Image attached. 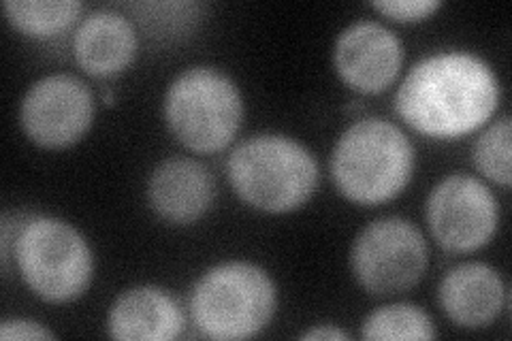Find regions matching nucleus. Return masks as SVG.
I'll return each instance as SVG.
<instances>
[{"label":"nucleus","mask_w":512,"mask_h":341,"mask_svg":"<svg viewBox=\"0 0 512 341\" xmlns=\"http://www.w3.org/2000/svg\"><path fill=\"white\" fill-rule=\"evenodd\" d=\"M500 103V81L487 62L442 52L416 62L395 96L397 113L427 137L455 139L483 126Z\"/></svg>","instance_id":"f257e3e1"},{"label":"nucleus","mask_w":512,"mask_h":341,"mask_svg":"<svg viewBox=\"0 0 512 341\" xmlns=\"http://www.w3.org/2000/svg\"><path fill=\"white\" fill-rule=\"evenodd\" d=\"M414 171V148L399 128L382 118L348 126L331 154L333 182L359 205L395 199Z\"/></svg>","instance_id":"f03ea898"},{"label":"nucleus","mask_w":512,"mask_h":341,"mask_svg":"<svg viewBox=\"0 0 512 341\" xmlns=\"http://www.w3.org/2000/svg\"><path fill=\"white\" fill-rule=\"evenodd\" d=\"M235 194L267 214L306 205L318 186V162L299 141L284 135H256L242 141L227 162Z\"/></svg>","instance_id":"7ed1b4c3"},{"label":"nucleus","mask_w":512,"mask_h":341,"mask_svg":"<svg viewBox=\"0 0 512 341\" xmlns=\"http://www.w3.org/2000/svg\"><path fill=\"white\" fill-rule=\"evenodd\" d=\"M276 312V286L252 263L229 261L207 269L190 295V318L212 339L259 335Z\"/></svg>","instance_id":"20e7f679"},{"label":"nucleus","mask_w":512,"mask_h":341,"mask_svg":"<svg viewBox=\"0 0 512 341\" xmlns=\"http://www.w3.org/2000/svg\"><path fill=\"white\" fill-rule=\"evenodd\" d=\"M163 109L173 137L199 154L227 148L244 118V101L237 86L212 67H192L175 77L167 88Z\"/></svg>","instance_id":"39448f33"},{"label":"nucleus","mask_w":512,"mask_h":341,"mask_svg":"<svg viewBox=\"0 0 512 341\" xmlns=\"http://www.w3.org/2000/svg\"><path fill=\"white\" fill-rule=\"evenodd\" d=\"M15 261L28 288L50 303L82 297L94 271L84 235L52 216L30 218L22 226L15 239Z\"/></svg>","instance_id":"423d86ee"},{"label":"nucleus","mask_w":512,"mask_h":341,"mask_svg":"<svg viewBox=\"0 0 512 341\" xmlns=\"http://www.w3.org/2000/svg\"><path fill=\"white\" fill-rule=\"evenodd\" d=\"M429 265L427 241L404 218H380L367 224L352 243L350 267L370 295H399L421 282Z\"/></svg>","instance_id":"0eeeda50"},{"label":"nucleus","mask_w":512,"mask_h":341,"mask_svg":"<svg viewBox=\"0 0 512 341\" xmlns=\"http://www.w3.org/2000/svg\"><path fill=\"white\" fill-rule=\"evenodd\" d=\"M427 224L440 246L466 254L483 248L498 229L500 207L491 190L472 175H448L427 199Z\"/></svg>","instance_id":"6e6552de"},{"label":"nucleus","mask_w":512,"mask_h":341,"mask_svg":"<svg viewBox=\"0 0 512 341\" xmlns=\"http://www.w3.org/2000/svg\"><path fill=\"white\" fill-rule=\"evenodd\" d=\"M94 118V99L82 79L47 75L30 86L20 107L26 137L47 150H62L82 139Z\"/></svg>","instance_id":"1a4fd4ad"},{"label":"nucleus","mask_w":512,"mask_h":341,"mask_svg":"<svg viewBox=\"0 0 512 341\" xmlns=\"http://www.w3.org/2000/svg\"><path fill=\"white\" fill-rule=\"evenodd\" d=\"M335 71L352 90L378 94L387 90L404 62V47L393 30L361 20L342 30L333 50Z\"/></svg>","instance_id":"9d476101"},{"label":"nucleus","mask_w":512,"mask_h":341,"mask_svg":"<svg viewBox=\"0 0 512 341\" xmlns=\"http://www.w3.org/2000/svg\"><path fill=\"white\" fill-rule=\"evenodd\" d=\"M216 199L214 175L192 158H169L152 171L148 201L171 224H192L203 218Z\"/></svg>","instance_id":"9b49d317"},{"label":"nucleus","mask_w":512,"mask_h":341,"mask_svg":"<svg viewBox=\"0 0 512 341\" xmlns=\"http://www.w3.org/2000/svg\"><path fill=\"white\" fill-rule=\"evenodd\" d=\"M438 299L457 327L483 329L502 312L504 282L500 273L485 263H463L444 275Z\"/></svg>","instance_id":"f8f14e48"},{"label":"nucleus","mask_w":512,"mask_h":341,"mask_svg":"<svg viewBox=\"0 0 512 341\" xmlns=\"http://www.w3.org/2000/svg\"><path fill=\"white\" fill-rule=\"evenodd\" d=\"M107 329L120 341H171L184 331V314L165 290L135 286L111 305Z\"/></svg>","instance_id":"ddd939ff"},{"label":"nucleus","mask_w":512,"mask_h":341,"mask_svg":"<svg viewBox=\"0 0 512 341\" xmlns=\"http://www.w3.org/2000/svg\"><path fill=\"white\" fill-rule=\"evenodd\" d=\"M73 52L88 75H118L135 60L137 32L116 11H92L75 30Z\"/></svg>","instance_id":"4468645a"},{"label":"nucleus","mask_w":512,"mask_h":341,"mask_svg":"<svg viewBox=\"0 0 512 341\" xmlns=\"http://www.w3.org/2000/svg\"><path fill=\"white\" fill-rule=\"evenodd\" d=\"M9 24L32 39H54L82 13L77 0H7Z\"/></svg>","instance_id":"2eb2a0df"},{"label":"nucleus","mask_w":512,"mask_h":341,"mask_svg":"<svg viewBox=\"0 0 512 341\" xmlns=\"http://www.w3.org/2000/svg\"><path fill=\"white\" fill-rule=\"evenodd\" d=\"M438 333L431 318L410 303L380 307L363 322V339H434Z\"/></svg>","instance_id":"dca6fc26"},{"label":"nucleus","mask_w":512,"mask_h":341,"mask_svg":"<svg viewBox=\"0 0 512 341\" xmlns=\"http://www.w3.org/2000/svg\"><path fill=\"white\" fill-rule=\"evenodd\" d=\"M510 135H512L510 118L504 116L495 124H491L487 131L476 139L474 152H472L476 169L485 177H489L491 182L500 184L504 188H508L512 182Z\"/></svg>","instance_id":"f3484780"},{"label":"nucleus","mask_w":512,"mask_h":341,"mask_svg":"<svg viewBox=\"0 0 512 341\" xmlns=\"http://www.w3.org/2000/svg\"><path fill=\"white\" fill-rule=\"evenodd\" d=\"M372 7L380 11L384 18L414 24L431 18L442 5L438 0H378V3H372Z\"/></svg>","instance_id":"a211bd4d"},{"label":"nucleus","mask_w":512,"mask_h":341,"mask_svg":"<svg viewBox=\"0 0 512 341\" xmlns=\"http://www.w3.org/2000/svg\"><path fill=\"white\" fill-rule=\"evenodd\" d=\"M0 339H54V333L35 320L9 318L0 324Z\"/></svg>","instance_id":"6ab92c4d"},{"label":"nucleus","mask_w":512,"mask_h":341,"mask_svg":"<svg viewBox=\"0 0 512 341\" xmlns=\"http://www.w3.org/2000/svg\"><path fill=\"white\" fill-rule=\"evenodd\" d=\"M301 339H333V341H340V339H350L348 333H344L342 329H335V327H314L306 333L299 335Z\"/></svg>","instance_id":"aec40b11"}]
</instances>
